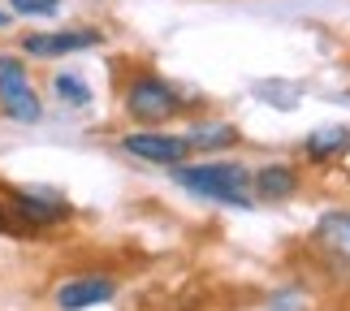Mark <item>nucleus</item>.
I'll use <instances>...</instances> for the list:
<instances>
[{"label": "nucleus", "instance_id": "11", "mask_svg": "<svg viewBox=\"0 0 350 311\" xmlns=\"http://www.w3.org/2000/svg\"><path fill=\"white\" fill-rule=\"evenodd\" d=\"M191 152H221V147H234L238 143V130L234 126H195L186 134Z\"/></svg>", "mask_w": 350, "mask_h": 311}, {"label": "nucleus", "instance_id": "17", "mask_svg": "<svg viewBox=\"0 0 350 311\" xmlns=\"http://www.w3.org/2000/svg\"><path fill=\"white\" fill-rule=\"evenodd\" d=\"M0 26H9V13L5 9H0Z\"/></svg>", "mask_w": 350, "mask_h": 311}, {"label": "nucleus", "instance_id": "2", "mask_svg": "<svg viewBox=\"0 0 350 311\" xmlns=\"http://www.w3.org/2000/svg\"><path fill=\"white\" fill-rule=\"evenodd\" d=\"M126 113L139 126H160V121L182 113V96L156 74H134L126 83Z\"/></svg>", "mask_w": 350, "mask_h": 311}, {"label": "nucleus", "instance_id": "3", "mask_svg": "<svg viewBox=\"0 0 350 311\" xmlns=\"http://www.w3.org/2000/svg\"><path fill=\"white\" fill-rule=\"evenodd\" d=\"M0 108L13 121H39V113H44L31 78H26V65L9 52H0Z\"/></svg>", "mask_w": 350, "mask_h": 311}, {"label": "nucleus", "instance_id": "16", "mask_svg": "<svg viewBox=\"0 0 350 311\" xmlns=\"http://www.w3.org/2000/svg\"><path fill=\"white\" fill-rule=\"evenodd\" d=\"M0 234H9V216L5 212H0Z\"/></svg>", "mask_w": 350, "mask_h": 311}, {"label": "nucleus", "instance_id": "14", "mask_svg": "<svg viewBox=\"0 0 350 311\" xmlns=\"http://www.w3.org/2000/svg\"><path fill=\"white\" fill-rule=\"evenodd\" d=\"M268 311H307V290H299V286L273 290V299H268Z\"/></svg>", "mask_w": 350, "mask_h": 311}, {"label": "nucleus", "instance_id": "5", "mask_svg": "<svg viewBox=\"0 0 350 311\" xmlns=\"http://www.w3.org/2000/svg\"><path fill=\"white\" fill-rule=\"evenodd\" d=\"M9 204L13 212L22 216L26 229H44V225H57L70 216V208L61 204L57 195H35V191H9Z\"/></svg>", "mask_w": 350, "mask_h": 311}, {"label": "nucleus", "instance_id": "12", "mask_svg": "<svg viewBox=\"0 0 350 311\" xmlns=\"http://www.w3.org/2000/svg\"><path fill=\"white\" fill-rule=\"evenodd\" d=\"M52 91H57L61 104H70V108L91 104V87L83 83V78H74V74H57V78H52Z\"/></svg>", "mask_w": 350, "mask_h": 311}, {"label": "nucleus", "instance_id": "8", "mask_svg": "<svg viewBox=\"0 0 350 311\" xmlns=\"http://www.w3.org/2000/svg\"><path fill=\"white\" fill-rule=\"evenodd\" d=\"M113 294H117V286L109 277H78V281H70V286L57 290V307L61 311H87V307L109 303Z\"/></svg>", "mask_w": 350, "mask_h": 311}, {"label": "nucleus", "instance_id": "13", "mask_svg": "<svg viewBox=\"0 0 350 311\" xmlns=\"http://www.w3.org/2000/svg\"><path fill=\"white\" fill-rule=\"evenodd\" d=\"M255 91H260V100L277 104V108H299V100H303V91L290 87V83H260Z\"/></svg>", "mask_w": 350, "mask_h": 311}, {"label": "nucleus", "instance_id": "4", "mask_svg": "<svg viewBox=\"0 0 350 311\" xmlns=\"http://www.w3.org/2000/svg\"><path fill=\"white\" fill-rule=\"evenodd\" d=\"M121 147H126L130 156L147 160V165H182L186 156H191V143L178 139V134H160V130H139V134H126L121 139Z\"/></svg>", "mask_w": 350, "mask_h": 311}, {"label": "nucleus", "instance_id": "10", "mask_svg": "<svg viewBox=\"0 0 350 311\" xmlns=\"http://www.w3.org/2000/svg\"><path fill=\"white\" fill-rule=\"evenodd\" d=\"M350 147V130L346 126H316L312 134H307V156L316 160V165H325V160L342 156Z\"/></svg>", "mask_w": 350, "mask_h": 311}, {"label": "nucleus", "instance_id": "15", "mask_svg": "<svg viewBox=\"0 0 350 311\" xmlns=\"http://www.w3.org/2000/svg\"><path fill=\"white\" fill-rule=\"evenodd\" d=\"M9 9L22 13V18H52L61 9V0H9Z\"/></svg>", "mask_w": 350, "mask_h": 311}, {"label": "nucleus", "instance_id": "6", "mask_svg": "<svg viewBox=\"0 0 350 311\" xmlns=\"http://www.w3.org/2000/svg\"><path fill=\"white\" fill-rule=\"evenodd\" d=\"M316 247L329 264L350 268V212H329L316 225Z\"/></svg>", "mask_w": 350, "mask_h": 311}, {"label": "nucleus", "instance_id": "7", "mask_svg": "<svg viewBox=\"0 0 350 311\" xmlns=\"http://www.w3.org/2000/svg\"><path fill=\"white\" fill-rule=\"evenodd\" d=\"M100 44V31H57V35H26L22 48L31 57H70V52H83V48H96Z\"/></svg>", "mask_w": 350, "mask_h": 311}, {"label": "nucleus", "instance_id": "9", "mask_svg": "<svg viewBox=\"0 0 350 311\" xmlns=\"http://www.w3.org/2000/svg\"><path fill=\"white\" fill-rule=\"evenodd\" d=\"M299 191V173L290 165H264L260 178H255V195L268 199V204H277V199H290Z\"/></svg>", "mask_w": 350, "mask_h": 311}, {"label": "nucleus", "instance_id": "1", "mask_svg": "<svg viewBox=\"0 0 350 311\" xmlns=\"http://www.w3.org/2000/svg\"><path fill=\"white\" fill-rule=\"evenodd\" d=\"M173 182L186 191L212 199V204H234V208H251L247 195V169L242 165H173Z\"/></svg>", "mask_w": 350, "mask_h": 311}]
</instances>
